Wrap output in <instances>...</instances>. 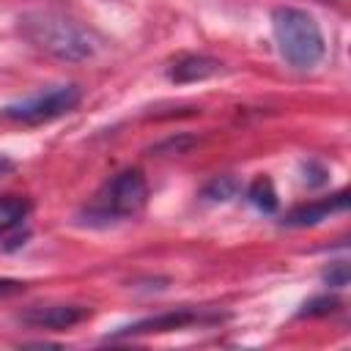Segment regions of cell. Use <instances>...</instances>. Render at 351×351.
I'll list each match as a JSON object with an SVG mask.
<instances>
[{
	"instance_id": "6da1fadb",
	"label": "cell",
	"mask_w": 351,
	"mask_h": 351,
	"mask_svg": "<svg viewBox=\"0 0 351 351\" xmlns=\"http://www.w3.org/2000/svg\"><path fill=\"white\" fill-rule=\"evenodd\" d=\"M19 33L41 52L66 60V63H82L90 60L101 49V38L93 27L49 8L25 11L19 14Z\"/></svg>"
},
{
	"instance_id": "3957f363",
	"label": "cell",
	"mask_w": 351,
	"mask_h": 351,
	"mask_svg": "<svg viewBox=\"0 0 351 351\" xmlns=\"http://www.w3.org/2000/svg\"><path fill=\"white\" fill-rule=\"evenodd\" d=\"M82 99V90L80 85H55V88H47V90H38L22 101H14L3 110V115L8 121H16V123H25V126H36V123H47V121H55L66 112H71Z\"/></svg>"
},
{
	"instance_id": "30bf717a",
	"label": "cell",
	"mask_w": 351,
	"mask_h": 351,
	"mask_svg": "<svg viewBox=\"0 0 351 351\" xmlns=\"http://www.w3.org/2000/svg\"><path fill=\"white\" fill-rule=\"evenodd\" d=\"M247 197H250V203H252L258 211H266V214H269V211L277 208V192H274L271 178H266V176H261V178H255V181L250 184Z\"/></svg>"
},
{
	"instance_id": "9c48e42d",
	"label": "cell",
	"mask_w": 351,
	"mask_h": 351,
	"mask_svg": "<svg viewBox=\"0 0 351 351\" xmlns=\"http://www.w3.org/2000/svg\"><path fill=\"white\" fill-rule=\"evenodd\" d=\"M30 211V203L19 195H8V197H0V239L8 236L11 230H16L25 217Z\"/></svg>"
},
{
	"instance_id": "7a4b0ae2",
	"label": "cell",
	"mask_w": 351,
	"mask_h": 351,
	"mask_svg": "<svg viewBox=\"0 0 351 351\" xmlns=\"http://www.w3.org/2000/svg\"><path fill=\"white\" fill-rule=\"evenodd\" d=\"M271 30L277 49L288 66L307 71L321 63L326 52V41L318 22L307 11L293 5H277L271 11Z\"/></svg>"
},
{
	"instance_id": "8992f818",
	"label": "cell",
	"mask_w": 351,
	"mask_h": 351,
	"mask_svg": "<svg viewBox=\"0 0 351 351\" xmlns=\"http://www.w3.org/2000/svg\"><path fill=\"white\" fill-rule=\"evenodd\" d=\"M85 318H90V307L82 304H47L19 313V321L33 329H69Z\"/></svg>"
},
{
	"instance_id": "52a82bcc",
	"label": "cell",
	"mask_w": 351,
	"mask_h": 351,
	"mask_svg": "<svg viewBox=\"0 0 351 351\" xmlns=\"http://www.w3.org/2000/svg\"><path fill=\"white\" fill-rule=\"evenodd\" d=\"M348 208V192H337L332 197H324V200H315V203H304L293 211H288V217L282 219L285 228H307V225H318L324 219H329L332 214L337 211H346Z\"/></svg>"
},
{
	"instance_id": "5b68a950",
	"label": "cell",
	"mask_w": 351,
	"mask_h": 351,
	"mask_svg": "<svg viewBox=\"0 0 351 351\" xmlns=\"http://www.w3.org/2000/svg\"><path fill=\"white\" fill-rule=\"evenodd\" d=\"M219 315H203L197 310H170V313H159V315H151V318H143V321H134L118 332H112L110 337L118 340V337H129V335H151V332H170V329H184V326H192V324H203V321H217Z\"/></svg>"
},
{
	"instance_id": "ba28073f",
	"label": "cell",
	"mask_w": 351,
	"mask_h": 351,
	"mask_svg": "<svg viewBox=\"0 0 351 351\" xmlns=\"http://www.w3.org/2000/svg\"><path fill=\"white\" fill-rule=\"evenodd\" d=\"M219 66L222 63L214 60V58H208V55H181L167 69V77L173 82H197V80H206V77L217 74Z\"/></svg>"
},
{
	"instance_id": "5bb4252c",
	"label": "cell",
	"mask_w": 351,
	"mask_h": 351,
	"mask_svg": "<svg viewBox=\"0 0 351 351\" xmlns=\"http://www.w3.org/2000/svg\"><path fill=\"white\" fill-rule=\"evenodd\" d=\"M324 280H326L332 288H343V285H348V263H346V261H337L335 266L326 269Z\"/></svg>"
},
{
	"instance_id": "277c9868",
	"label": "cell",
	"mask_w": 351,
	"mask_h": 351,
	"mask_svg": "<svg viewBox=\"0 0 351 351\" xmlns=\"http://www.w3.org/2000/svg\"><path fill=\"white\" fill-rule=\"evenodd\" d=\"M148 200V181L140 170L118 173L99 195V211L112 219L134 217Z\"/></svg>"
},
{
	"instance_id": "4fadbf2b",
	"label": "cell",
	"mask_w": 351,
	"mask_h": 351,
	"mask_svg": "<svg viewBox=\"0 0 351 351\" xmlns=\"http://www.w3.org/2000/svg\"><path fill=\"white\" fill-rule=\"evenodd\" d=\"M337 310V299L332 296H321V299H313L304 304L302 315H326V313H335Z\"/></svg>"
},
{
	"instance_id": "2e32d148",
	"label": "cell",
	"mask_w": 351,
	"mask_h": 351,
	"mask_svg": "<svg viewBox=\"0 0 351 351\" xmlns=\"http://www.w3.org/2000/svg\"><path fill=\"white\" fill-rule=\"evenodd\" d=\"M11 167H14V162H11L8 156H0V178H3V176H5Z\"/></svg>"
},
{
	"instance_id": "9a60e30c",
	"label": "cell",
	"mask_w": 351,
	"mask_h": 351,
	"mask_svg": "<svg viewBox=\"0 0 351 351\" xmlns=\"http://www.w3.org/2000/svg\"><path fill=\"white\" fill-rule=\"evenodd\" d=\"M19 291H25V282H19V280H0V299L3 296H14Z\"/></svg>"
},
{
	"instance_id": "7c38bea8",
	"label": "cell",
	"mask_w": 351,
	"mask_h": 351,
	"mask_svg": "<svg viewBox=\"0 0 351 351\" xmlns=\"http://www.w3.org/2000/svg\"><path fill=\"white\" fill-rule=\"evenodd\" d=\"M192 145H195V137L181 134V137H167L165 143L154 145L151 151H156V154H186V148H192Z\"/></svg>"
},
{
	"instance_id": "8fae6325",
	"label": "cell",
	"mask_w": 351,
	"mask_h": 351,
	"mask_svg": "<svg viewBox=\"0 0 351 351\" xmlns=\"http://www.w3.org/2000/svg\"><path fill=\"white\" fill-rule=\"evenodd\" d=\"M236 192H239V181H236L233 176H217V178H211V181L203 186V197L219 200V203L236 197Z\"/></svg>"
}]
</instances>
